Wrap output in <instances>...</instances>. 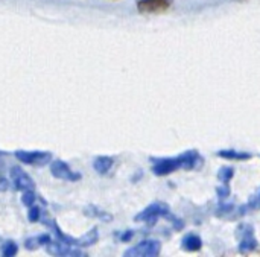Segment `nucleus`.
<instances>
[{"label":"nucleus","mask_w":260,"mask_h":257,"mask_svg":"<svg viewBox=\"0 0 260 257\" xmlns=\"http://www.w3.org/2000/svg\"><path fill=\"white\" fill-rule=\"evenodd\" d=\"M218 155L219 157H224V158H230V160H248L251 157L250 154L236 152V151H219Z\"/></svg>","instance_id":"obj_13"},{"label":"nucleus","mask_w":260,"mask_h":257,"mask_svg":"<svg viewBox=\"0 0 260 257\" xmlns=\"http://www.w3.org/2000/svg\"><path fill=\"white\" fill-rule=\"evenodd\" d=\"M114 165V160L111 157H98L94 162H93V168L98 174L101 175H105Z\"/></svg>","instance_id":"obj_9"},{"label":"nucleus","mask_w":260,"mask_h":257,"mask_svg":"<svg viewBox=\"0 0 260 257\" xmlns=\"http://www.w3.org/2000/svg\"><path fill=\"white\" fill-rule=\"evenodd\" d=\"M9 175H11V183H12V186H14L15 190H20V192L34 190V187H35L34 180L21 168H18V166L11 168Z\"/></svg>","instance_id":"obj_4"},{"label":"nucleus","mask_w":260,"mask_h":257,"mask_svg":"<svg viewBox=\"0 0 260 257\" xmlns=\"http://www.w3.org/2000/svg\"><path fill=\"white\" fill-rule=\"evenodd\" d=\"M50 242V238L47 236V235H43V236H37V238H29V239H26V242H24V247L27 248V250H37V248H40L41 245H44V244H49Z\"/></svg>","instance_id":"obj_11"},{"label":"nucleus","mask_w":260,"mask_h":257,"mask_svg":"<svg viewBox=\"0 0 260 257\" xmlns=\"http://www.w3.org/2000/svg\"><path fill=\"white\" fill-rule=\"evenodd\" d=\"M171 6V0H140L137 3V9L142 14H161L168 11Z\"/></svg>","instance_id":"obj_7"},{"label":"nucleus","mask_w":260,"mask_h":257,"mask_svg":"<svg viewBox=\"0 0 260 257\" xmlns=\"http://www.w3.org/2000/svg\"><path fill=\"white\" fill-rule=\"evenodd\" d=\"M203 247V241L197 235H187L183 239V250L186 251H198Z\"/></svg>","instance_id":"obj_10"},{"label":"nucleus","mask_w":260,"mask_h":257,"mask_svg":"<svg viewBox=\"0 0 260 257\" xmlns=\"http://www.w3.org/2000/svg\"><path fill=\"white\" fill-rule=\"evenodd\" d=\"M229 186H227V183H224V187H219L218 189V194H219V197L221 198H225V197H229Z\"/></svg>","instance_id":"obj_19"},{"label":"nucleus","mask_w":260,"mask_h":257,"mask_svg":"<svg viewBox=\"0 0 260 257\" xmlns=\"http://www.w3.org/2000/svg\"><path fill=\"white\" fill-rule=\"evenodd\" d=\"M40 213H41V212H40V207H38V206H35V204L30 206V207H29V213H27L29 221H30V222H37V221L40 219Z\"/></svg>","instance_id":"obj_17"},{"label":"nucleus","mask_w":260,"mask_h":257,"mask_svg":"<svg viewBox=\"0 0 260 257\" xmlns=\"http://www.w3.org/2000/svg\"><path fill=\"white\" fill-rule=\"evenodd\" d=\"M235 2H247V0H235Z\"/></svg>","instance_id":"obj_20"},{"label":"nucleus","mask_w":260,"mask_h":257,"mask_svg":"<svg viewBox=\"0 0 260 257\" xmlns=\"http://www.w3.org/2000/svg\"><path fill=\"white\" fill-rule=\"evenodd\" d=\"M251 209H259L260 207V190L250 200V204H248Z\"/></svg>","instance_id":"obj_18"},{"label":"nucleus","mask_w":260,"mask_h":257,"mask_svg":"<svg viewBox=\"0 0 260 257\" xmlns=\"http://www.w3.org/2000/svg\"><path fill=\"white\" fill-rule=\"evenodd\" d=\"M14 155L21 163L30 165V166H44L50 163V158H52L50 152H41V151H15Z\"/></svg>","instance_id":"obj_2"},{"label":"nucleus","mask_w":260,"mask_h":257,"mask_svg":"<svg viewBox=\"0 0 260 257\" xmlns=\"http://www.w3.org/2000/svg\"><path fill=\"white\" fill-rule=\"evenodd\" d=\"M257 248V241L253 235V227L247 226V232L241 236V244H239V251L241 253H250Z\"/></svg>","instance_id":"obj_8"},{"label":"nucleus","mask_w":260,"mask_h":257,"mask_svg":"<svg viewBox=\"0 0 260 257\" xmlns=\"http://www.w3.org/2000/svg\"><path fill=\"white\" fill-rule=\"evenodd\" d=\"M21 200H23V204L26 207H30V206L35 204V194L32 190H26V192H23V198Z\"/></svg>","instance_id":"obj_16"},{"label":"nucleus","mask_w":260,"mask_h":257,"mask_svg":"<svg viewBox=\"0 0 260 257\" xmlns=\"http://www.w3.org/2000/svg\"><path fill=\"white\" fill-rule=\"evenodd\" d=\"M17 253H18V247H17V244H15V242L9 241V242L3 244V247H2V256L12 257V256H15Z\"/></svg>","instance_id":"obj_14"},{"label":"nucleus","mask_w":260,"mask_h":257,"mask_svg":"<svg viewBox=\"0 0 260 257\" xmlns=\"http://www.w3.org/2000/svg\"><path fill=\"white\" fill-rule=\"evenodd\" d=\"M50 174L58 178V180H64V181H78L81 178L79 174L73 172L70 169V166L67 163H64L62 160H53L50 162Z\"/></svg>","instance_id":"obj_5"},{"label":"nucleus","mask_w":260,"mask_h":257,"mask_svg":"<svg viewBox=\"0 0 260 257\" xmlns=\"http://www.w3.org/2000/svg\"><path fill=\"white\" fill-rule=\"evenodd\" d=\"M98 239H99L98 229H91L85 236H82L81 239H78V247H90V245L96 244Z\"/></svg>","instance_id":"obj_12"},{"label":"nucleus","mask_w":260,"mask_h":257,"mask_svg":"<svg viewBox=\"0 0 260 257\" xmlns=\"http://www.w3.org/2000/svg\"><path fill=\"white\" fill-rule=\"evenodd\" d=\"M169 215V207L163 203H154L151 206H148L143 212H140L136 216L137 222H149L154 224L158 218L161 216H168Z\"/></svg>","instance_id":"obj_3"},{"label":"nucleus","mask_w":260,"mask_h":257,"mask_svg":"<svg viewBox=\"0 0 260 257\" xmlns=\"http://www.w3.org/2000/svg\"><path fill=\"white\" fill-rule=\"evenodd\" d=\"M233 175H235V172H233V169L232 168H222L219 172H218V178H219V181L224 184V183H229L232 178H233Z\"/></svg>","instance_id":"obj_15"},{"label":"nucleus","mask_w":260,"mask_h":257,"mask_svg":"<svg viewBox=\"0 0 260 257\" xmlns=\"http://www.w3.org/2000/svg\"><path fill=\"white\" fill-rule=\"evenodd\" d=\"M161 251V244L158 241L149 239V241H143L134 247H131L129 250L125 251L126 257H155L160 254Z\"/></svg>","instance_id":"obj_1"},{"label":"nucleus","mask_w":260,"mask_h":257,"mask_svg":"<svg viewBox=\"0 0 260 257\" xmlns=\"http://www.w3.org/2000/svg\"><path fill=\"white\" fill-rule=\"evenodd\" d=\"M177 169H183V160L181 155L177 158H160V160H154V166L152 171L155 175H169Z\"/></svg>","instance_id":"obj_6"}]
</instances>
